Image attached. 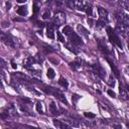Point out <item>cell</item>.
<instances>
[{
  "instance_id": "1",
  "label": "cell",
  "mask_w": 129,
  "mask_h": 129,
  "mask_svg": "<svg viewBox=\"0 0 129 129\" xmlns=\"http://www.w3.org/2000/svg\"><path fill=\"white\" fill-rule=\"evenodd\" d=\"M107 34H108V37H109V40L112 42V43H114V44H116L120 49H122L123 48V45H122V42H121V40H120V38L118 37V35H117V33L115 32V30L112 28V27H110V26H108L107 27Z\"/></svg>"
},
{
  "instance_id": "2",
  "label": "cell",
  "mask_w": 129,
  "mask_h": 129,
  "mask_svg": "<svg viewBox=\"0 0 129 129\" xmlns=\"http://www.w3.org/2000/svg\"><path fill=\"white\" fill-rule=\"evenodd\" d=\"M90 68L93 70V73H95L100 79H105V77H106V71L102 68V66L99 62L90 66Z\"/></svg>"
},
{
  "instance_id": "3",
  "label": "cell",
  "mask_w": 129,
  "mask_h": 129,
  "mask_svg": "<svg viewBox=\"0 0 129 129\" xmlns=\"http://www.w3.org/2000/svg\"><path fill=\"white\" fill-rule=\"evenodd\" d=\"M1 39H2V41L7 45V46H9V47H15L16 46V44H15V38L12 36V35H10V34H5V33H2L1 34Z\"/></svg>"
},
{
  "instance_id": "4",
  "label": "cell",
  "mask_w": 129,
  "mask_h": 129,
  "mask_svg": "<svg viewBox=\"0 0 129 129\" xmlns=\"http://www.w3.org/2000/svg\"><path fill=\"white\" fill-rule=\"evenodd\" d=\"M66 23V13L63 12H57L53 16V24L55 26H60Z\"/></svg>"
},
{
  "instance_id": "5",
  "label": "cell",
  "mask_w": 129,
  "mask_h": 129,
  "mask_svg": "<svg viewBox=\"0 0 129 129\" xmlns=\"http://www.w3.org/2000/svg\"><path fill=\"white\" fill-rule=\"evenodd\" d=\"M117 19H118V22L124 24L125 26L129 27V14L127 13H124V12H119L117 14Z\"/></svg>"
},
{
  "instance_id": "6",
  "label": "cell",
  "mask_w": 129,
  "mask_h": 129,
  "mask_svg": "<svg viewBox=\"0 0 129 129\" xmlns=\"http://www.w3.org/2000/svg\"><path fill=\"white\" fill-rule=\"evenodd\" d=\"M69 37H70L71 42H73V43L76 44V45H83V44H84L83 41H82V39H81V37H80L76 32H74V31L69 35Z\"/></svg>"
},
{
  "instance_id": "7",
  "label": "cell",
  "mask_w": 129,
  "mask_h": 129,
  "mask_svg": "<svg viewBox=\"0 0 129 129\" xmlns=\"http://www.w3.org/2000/svg\"><path fill=\"white\" fill-rule=\"evenodd\" d=\"M98 13H99V17H100L99 19L108 23V11L106 9H104L103 7H98Z\"/></svg>"
},
{
  "instance_id": "8",
  "label": "cell",
  "mask_w": 129,
  "mask_h": 129,
  "mask_svg": "<svg viewBox=\"0 0 129 129\" xmlns=\"http://www.w3.org/2000/svg\"><path fill=\"white\" fill-rule=\"evenodd\" d=\"M89 3L86 2V0H76V8L79 11H85Z\"/></svg>"
},
{
  "instance_id": "9",
  "label": "cell",
  "mask_w": 129,
  "mask_h": 129,
  "mask_svg": "<svg viewBox=\"0 0 129 129\" xmlns=\"http://www.w3.org/2000/svg\"><path fill=\"white\" fill-rule=\"evenodd\" d=\"M106 60H107V62L109 63V66H110V68L112 69V71H113V74L115 75V77L116 78H120V72H119V70L116 68V66H115V63L109 58V57H106Z\"/></svg>"
},
{
  "instance_id": "10",
  "label": "cell",
  "mask_w": 129,
  "mask_h": 129,
  "mask_svg": "<svg viewBox=\"0 0 129 129\" xmlns=\"http://www.w3.org/2000/svg\"><path fill=\"white\" fill-rule=\"evenodd\" d=\"M46 36L50 39L54 38V28L53 25H51V23H48V25L46 26Z\"/></svg>"
},
{
  "instance_id": "11",
  "label": "cell",
  "mask_w": 129,
  "mask_h": 129,
  "mask_svg": "<svg viewBox=\"0 0 129 129\" xmlns=\"http://www.w3.org/2000/svg\"><path fill=\"white\" fill-rule=\"evenodd\" d=\"M53 124L55 127L57 128H70L71 125L67 124V122L64 121H59V120H56V119H53Z\"/></svg>"
},
{
  "instance_id": "12",
  "label": "cell",
  "mask_w": 129,
  "mask_h": 129,
  "mask_svg": "<svg viewBox=\"0 0 129 129\" xmlns=\"http://www.w3.org/2000/svg\"><path fill=\"white\" fill-rule=\"evenodd\" d=\"M64 46H66L70 51H72L73 53L78 54L79 50L77 49V45H76V44H74L73 42H66V43H64Z\"/></svg>"
},
{
  "instance_id": "13",
  "label": "cell",
  "mask_w": 129,
  "mask_h": 129,
  "mask_svg": "<svg viewBox=\"0 0 129 129\" xmlns=\"http://www.w3.org/2000/svg\"><path fill=\"white\" fill-rule=\"evenodd\" d=\"M99 48H100V50H101L103 53H105L106 55L112 54V52L110 51V49L108 48V46H107L105 43H102L101 41H99Z\"/></svg>"
},
{
  "instance_id": "14",
  "label": "cell",
  "mask_w": 129,
  "mask_h": 129,
  "mask_svg": "<svg viewBox=\"0 0 129 129\" xmlns=\"http://www.w3.org/2000/svg\"><path fill=\"white\" fill-rule=\"evenodd\" d=\"M49 111H50L51 115H53V116H57V115L60 114L59 111H58V109H57V107H56V105L54 104V102H50V105H49Z\"/></svg>"
},
{
  "instance_id": "15",
  "label": "cell",
  "mask_w": 129,
  "mask_h": 129,
  "mask_svg": "<svg viewBox=\"0 0 129 129\" xmlns=\"http://www.w3.org/2000/svg\"><path fill=\"white\" fill-rule=\"evenodd\" d=\"M70 67H71L74 71H77V70H79V69L82 67V60H81V59H76V60H74V61H72V62L70 63Z\"/></svg>"
},
{
  "instance_id": "16",
  "label": "cell",
  "mask_w": 129,
  "mask_h": 129,
  "mask_svg": "<svg viewBox=\"0 0 129 129\" xmlns=\"http://www.w3.org/2000/svg\"><path fill=\"white\" fill-rule=\"evenodd\" d=\"M127 26H125L124 24H122V23H120V22H118L117 23V25H116V29H117V31L119 32V33H122V34H125L126 32H127Z\"/></svg>"
},
{
  "instance_id": "17",
  "label": "cell",
  "mask_w": 129,
  "mask_h": 129,
  "mask_svg": "<svg viewBox=\"0 0 129 129\" xmlns=\"http://www.w3.org/2000/svg\"><path fill=\"white\" fill-rule=\"evenodd\" d=\"M16 12H17V14H19L21 16H26L27 13H28V10H27V7L26 6H20V7L17 8Z\"/></svg>"
},
{
  "instance_id": "18",
  "label": "cell",
  "mask_w": 129,
  "mask_h": 129,
  "mask_svg": "<svg viewBox=\"0 0 129 129\" xmlns=\"http://www.w3.org/2000/svg\"><path fill=\"white\" fill-rule=\"evenodd\" d=\"M77 29H78V31L81 33V35H84L85 37H88V36H89V31H88L83 25L79 24V25L77 26Z\"/></svg>"
},
{
  "instance_id": "19",
  "label": "cell",
  "mask_w": 129,
  "mask_h": 129,
  "mask_svg": "<svg viewBox=\"0 0 129 129\" xmlns=\"http://www.w3.org/2000/svg\"><path fill=\"white\" fill-rule=\"evenodd\" d=\"M119 93H120V96L124 99V100H128V94L126 92V89H124V87L120 84L119 85Z\"/></svg>"
},
{
  "instance_id": "20",
  "label": "cell",
  "mask_w": 129,
  "mask_h": 129,
  "mask_svg": "<svg viewBox=\"0 0 129 129\" xmlns=\"http://www.w3.org/2000/svg\"><path fill=\"white\" fill-rule=\"evenodd\" d=\"M57 83H58V85H60V86H61L62 88H64V89H67V88L69 87V83H68V81H67L64 78H62V77H60V78L58 79Z\"/></svg>"
},
{
  "instance_id": "21",
  "label": "cell",
  "mask_w": 129,
  "mask_h": 129,
  "mask_svg": "<svg viewBox=\"0 0 129 129\" xmlns=\"http://www.w3.org/2000/svg\"><path fill=\"white\" fill-rule=\"evenodd\" d=\"M72 32H73V28H72L71 26H69V25H67V26H64V27L62 28V33L66 34V35H68V36H69Z\"/></svg>"
},
{
  "instance_id": "22",
  "label": "cell",
  "mask_w": 129,
  "mask_h": 129,
  "mask_svg": "<svg viewBox=\"0 0 129 129\" xmlns=\"http://www.w3.org/2000/svg\"><path fill=\"white\" fill-rule=\"evenodd\" d=\"M46 76H47V78L48 79H53L54 78V76H55V73H54V71H53V69H51V68H48L47 69V73H46Z\"/></svg>"
},
{
  "instance_id": "23",
  "label": "cell",
  "mask_w": 129,
  "mask_h": 129,
  "mask_svg": "<svg viewBox=\"0 0 129 129\" xmlns=\"http://www.w3.org/2000/svg\"><path fill=\"white\" fill-rule=\"evenodd\" d=\"M66 4H67V6H68L70 9L76 8V0H67V1H66Z\"/></svg>"
},
{
  "instance_id": "24",
  "label": "cell",
  "mask_w": 129,
  "mask_h": 129,
  "mask_svg": "<svg viewBox=\"0 0 129 129\" xmlns=\"http://www.w3.org/2000/svg\"><path fill=\"white\" fill-rule=\"evenodd\" d=\"M119 4H120L123 8H125V9L129 10V0H120Z\"/></svg>"
},
{
  "instance_id": "25",
  "label": "cell",
  "mask_w": 129,
  "mask_h": 129,
  "mask_svg": "<svg viewBox=\"0 0 129 129\" xmlns=\"http://www.w3.org/2000/svg\"><path fill=\"white\" fill-rule=\"evenodd\" d=\"M36 111L38 112V113H40V114H44V110H43V106H42V104L40 103V102H38V103H36Z\"/></svg>"
},
{
  "instance_id": "26",
  "label": "cell",
  "mask_w": 129,
  "mask_h": 129,
  "mask_svg": "<svg viewBox=\"0 0 129 129\" xmlns=\"http://www.w3.org/2000/svg\"><path fill=\"white\" fill-rule=\"evenodd\" d=\"M85 12L89 15V16H92L93 15V7L89 4L88 6H87V8H86V10H85Z\"/></svg>"
},
{
  "instance_id": "27",
  "label": "cell",
  "mask_w": 129,
  "mask_h": 129,
  "mask_svg": "<svg viewBox=\"0 0 129 129\" xmlns=\"http://www.w3.org/2000/svg\"><path fill=\"white\" fill-rule=\"evenodd\" d=\"M106 24H107V23H106L105 21H103V20H100V19H99V20L96 22V26H97L98 28H102V27H104Z\"/></svg>"
},
{
  "instance_id": "28",
  "label": "cell",
  "mask_w": 129,
  "mask_h": 129,
  "mask_svg": "<svg viewBox=\"0 0 129 129\" xmlns=\"http://www.w3.org/2000/svg\"><path fill=\"white\" fill-rule=\"evenodd\" d=\"M108 85L110 86V87H114L115 86V80H114V78H113V76H110V78H109V80H108Z\"/></svg>"
},
{
  "instance_id": "29",
  "label": "cell",
  "mask_w": 129,
  "mask_h": 129,
  "mask_svg": "<svg viewBox=\"0 0 129 129\" xmlns=\"http://www.w3.org/2000/svg\"><path fill=\"white\" fill-rule=\"evenodd\" d=\"M50 17V12H49V10H45L44 12H43V14H42V18L43 19H48Z\"/></svg>"
},
{
  "instance_id": "30",
  "label": "cell",
  "mask_w": 129,
  "mask_h": 129,
  "mask_svg": "<svg viewBox=\"0 0 129 129\" xmlns=\"http://www.w3.org/2000/svg\"><path fill=\"white\" fill-rule=\"evenodd\" d=\"M43 50H44V52H45V53H50V52L54 51L53 49H51V47H50V46H47V45H44V46H43Z\"/></svg>"
},
{
  "instance_id": "31",
  "label": "cell",
  "mask_w": 129,
  "mask_h": 129,
  "mask_svg": "<svg viewBox=\"0 0 129 129\" xmlns=\"http://www.w3.org/2000/svg\"><path fill=\"white\" fill-rule=\"evenodd\" d=\"M56 35H57V39H58L60 42H63V43H64V37L61 35V33L58 32V31H56Z\"/></svg>"
},
{
  "instance_id": "32",
  "label": "cell",
  "mask_w": 129,
  "mask_h": 129,
  "mask_svg": "<svg viewBox=\"0 0 129 129\" xmlns=\"http://www.w3.org/2000/svg\"><path fill=\"white\" fill-rule=\"evenodd\" d=\"M80 98H81V96H79V95H77V94H74V95L72 96V100H73L74 104H76V102H77Z\"/></svg>"
},
{
  "instance_id": "33",
  "label": "cell",
  "mask_w": 129,
  "mask_h": 129,
  "mask_svg": "<svg viewBox=\"0 0 129 129\" xmlns=\"http://www.w3.org/2000/svg\"><path fill=\"white\" fill-rule=\"evenodd\" d=\"M84 115H85L87 118H95V114H93V113H91V112H86V113H84Z\"/></svg>"
},
{
  "instance_id": "34",
  "label": "cell",
  "mask_w": 129,
  "mask_h": 129,
  "mask_svg": "<svg viewBox=\"0 0 129 129\" xmlns=\"http://www.w3.org/2000/svg\"><path fill=\"white\" fill-rule=\"evenodd\" d=\"M33 12H34V15L38 12V6H37V4H36V3H34V4H33Z\"/></svg>"
},
{
  "instance_id": "35",
  "label": "cell",
  "mask_w": 129,
  "mask_h": 129,
  "mask_svg": "<svg viewBox=\"0 0 129 129\" xmlns=\"http://www.w3.org/2000/svg\"><path fill=\"white\" fill-rule=\"evenodd\" d=\"M107 93H108V95H109V96H111V97H113V98H116V94H115L112 90H108V92H107Z\"/></svg>"
},
{
  "instance_id": "36",
  "label": "cell",
  "mask_w": 129,
  "mask_h": 129,
  "mask_svg": "<svg viewBox=\"0 0 129 129\" xmlns=\"http://www.w3.org/2000/svg\"><path fill=\"white\" fill-rule=\"evenodd\" d=\"M88 23H89L91 26H93V25H94V20H93L92 18H89V19H88Z\"/></svg>"
},
{
  "instance_id": "37",
  "label": "cell",
  "mask_w": 129,
  "mask_h": 129,
  "mask_svg": "<svg viewBox=\"0 0 129 129\" xmlns=\"http://www.w3.org/2000/svg\"><path fill=\"white\" fill-rule=\"evenodd\" d=\"M11 67H12V69H14V70L17 68V64L14 62V60H11Z\"/></svg>"
},
{
  "instance_id": "38",
  "label": "cell",
  "mask_w": 129,
  "mask_h": 129,
  "mask_svg": "<svg viewBox=\"0 0 129 129\" xmlns=\"http://www.w3.org/2000/svg\"><path fill=\"white\" fill-rule=\"evenodd\" d=\"M6 6H7V10H9L10 7H11V3H10V2H7V3H6Z\"/></svg>"
},
{
  "instance_id": "39",
  "label": "cell",
  "mask_w": 129,
  "mask_h": 129,
  "mask_svg": "<svg viewBox=\"0 0 129 129\" xmlns=\"http://www.w3.org/2000/svg\"><path fill=\"white\" fill-rule=\"evenodd\" d=\"M18 3H25L26 2V0H16Z\"/></svg>"
},
{
  "instance_id": "40",
  "label": "cell",
  "mask_w": 129,
  "mask_h": 129,
  "mask_svg": "<svg viewBox=\"0 0 129 129\" xmlns=\"http://www.w3.org/2000/svg\"><path fill=\"white\" fill-rule=\"evenodd\" d=\"M125 88H126V91L129 92V85L128 84H125Z\"/></svg>"
},
{
  "instance_id": "41",
  "label": "cell",
  "mask_w": 129,
  "mask_h": 129,
  "mask_svg": "<svg viewBox=\"0 0 129 129\" xmlns=\"http://www.w3.org/2000/svg\"><path fill=\"white\" fill-rule=\"evenodd\" d=\"M127 45H128V48H129V40H128V42H127Z\"/></svg>"
},
{
  "instance_id": "42",
  "label": "cell",
  "mask_w": 129,
  "mask_h": 129,
  "mask_svg": "<svg viewBox=\"0 0 129 129\" xmlns=\"http://www.w3.org/2000/svg\"><path fill=\"white\" fill-rule=\"evenodd\" d=\"M39 1H40V0H35V2H39Z\"/></svg>"
},
{
  "instance_id": "43",
  "label": "cell",
  "mask_w": 129,
  "mask_h": 129,
  "mask_svg": "<svg viewBox=\"0 0 129 129\" xmlns=\"http://www.w3.org/2000/svg\"><path fill=\"white\" fill-rule=\"evenodd\" d=\"M127 127H129V123H127Z\"/></svg>"
}]
</instances>
